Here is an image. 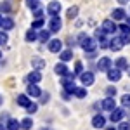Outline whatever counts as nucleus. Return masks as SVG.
Wrapping results in <instances>:
<instances>
[{"mask_svg": "<svg viewBox=\"0 0 130 130\" xmlns=\"http://www.w3.org/2000/svg\"><path fill=\"white\" fill-rule=\"evenodd\" d=\"M80 45H82V49L85 50V52H89V54H94V50L97 49V42L94 40V38H90V37H85L80 42Z\"/></svg>", "mask_w": 130, "mask_h": 130, "instance_id": "nucleus-1", "label": "nucleus"}, {"mask_svg": "<svg viewBox=\"0 0 130 130\" xmlns=\"http://www.w3.org/2000/svg\"><path fill=\"white\" fill-rule=\"evenodd\" d=\"M61 26H62V23H61L59 16H52L49 21V31L50 33H57L61 30Z\"/></svg>", "mask_w": 130, "mask_h": 130, "instance_id": "nucleus-2", "label": "nucleus"}, {"mask_svg": "<svg viewBox=\"0 0 130 130\" xmlns=\"http://www.w3.org/2000/svg\"><path fill=\"white\" fill-rule=\"evenodd\" d=\"M123 116H125V111L121 109V108H115V109L111 111V115H109V120L113 121V123H120Z\"/></svg>", "mask_w": 130, "mask_h": 130, "instance_id": "nucleus-3", "label": "nucleus"}, {"mask_svg": "<svg viewBox=\"0 0 130 130\" xmlns=\"http://www.w3.org/2000/svg\"><path fill=\"white\" fill-rule=\"evenodd\" d=\"M80 80H82V83L85 85V87H89V85H92L94 83V73H90V71H83L80 75Z\"/></svg>", "mask_w": 130, "mask_h": 130, "instance_id": "nucleus-4", "label": "nucleus"}, {"mask_svg": "<svg viewBox=\"0 0 130 130\" xmlns=\"http://www.w3.org/2000/svg\"><path fill=\"white\" fill-rule=\"evenodd\" d=\"M116 30H118V26L115 24L113 19H106L102 23V31H104V33H115Z\"/></svg>", "mask_w": 130, "mask_h": 130, "instance_id": "nucleus-5", "label": "nucleus"}, {"mask_svg": "<svg viewBox=\"0 0 130 130\" xmlns=\"http://www.w3.org/2000/svg\"><path fill=\"white\" fill-rule=\"evenodd\" d=\"M47 12H49L50 16H59V12H61V4L59 2H50L49 5H47Z\"/></svg>", "mask_w": 130, "mask_h": 130, "instance_id": "nucleus-6", "label": "nucleus"}, {"mask_svg": "<svg viewBox=\"0 0 130 130\" xmlns=\"http://www.w3.org/2000/svg\"><path fill=\"white\" fill-rule=\"evenodd\" d=\"M92 127H95V128H104V127H106V118H104L102 115H95V116L92 118Z\"/></svg>", "mask_w": 130, "mask_h": 130, "instance_id": "nucleus-7", "label": "nucleus"}, {"mask_svg": "<svg viewBox=\"0 0 130 130\" xmlns=\"http://www.w3.org/2000/svg\"><path fill=\"white\" fill-rule=\"evenodd\" d=\"M108 78H109V82H118L121 78V70H118V68H109L108 70Z\"/></svg>", "mask_w": 130, "mask_h": 130, "instance_id": "nucleus-8", "label": "nucleus"}, {"mask_svg": "<svg viewBox=\"0 0 130 130\" xmlns=\"http://www.w3.org/2000/svg\"><path fill=\"white\" fill-rule=\"evenodd\" d=\"M111 68V59L109 57H101L97 62V70L99 71H108Z\"/></svg>", "mask_w": 130, "mask_h": 130, "instance_id": "nucleus-9", "label": "nucleus"}, {"mask_svg": "<svg viewBox=\"0 0 130 130\" xmlns=\"http://www.w3.org/2000/svg\"><path fill=\"white\" fill-rule=\"evenodd\" d=\"M115 108H116L115 97H106V99L102 101V109H106V111H113Z\"/></svg>", "mask_w": 130, "mask_h": 130, "instance_id": "nucleus-10", "label": "nucleus"}, {"mask_svg": "<svg viewBox=\"0 0 130 130\" xmlns=\"http://www.w3.org/2000/svg\"><path fill=\"white\" fill-rule=\"evenodd\" d=\"M62 49V42L57 40V38H54V40H49V50L50 52H61Z\"/></svg>", "mask_w": 130, "mask_h": 130, "instance_id": "nucleus-11", "label": "nucleus"}, {"mask_svg": "<svg viewBox=\"0 0 130 130\" xmlns=\"http://www.w3.org/2000/svg\"><path fill=\"white\" fill-rule=\"evenodd\" d=\"M40 94H42V90L38 89L37 83H30L28 85V95L30 97H40Z\"/></svg>", "mask_w": 130, "mask_h": 130, "instance_id": "nucleus-12", "label": "nucleus"}, {"mask_svg": "<svg viewBox=\"0 0 130 130\" xmlns=\"http://www.w3.org/2000/svg\"><path fill=\"white\" fill-rule=\"evenodd\" d=\"M109 49L115 50V52H118V50L123 49V42H121V38H111L109 40Z\"/></svg>", "mask_w": 130, "mask_h": 130, "instance_id": "nucleus-13", "label": "nucleus"}, {"mask_svg": "<svg viewBox=\"0 0 130 130\" xmlns=\"http://www.w3.org/2000/svg\"><path fill=\"white\" fill-rule=\"evenodd\" d=\"M40 80H42V73L38 70L31 71L30 75H28V82H30V83H38Z\"/></svg>", "mask_w": 130, "mask_h": 130, "instance_id": "nucleus-14", "label": "nucleus"}, {"mask_svg": "<svg viewBox=\"0 0 130 130\" xmlns=\"http://www.w3.org/2000/svg\"><path fill=\"white\" fill-rule=\"evenodd\" d=\"M5 128H7V130H19L21 128V123L18 120H14V118H9V120H7V125H5Z\"/></svg>", "mask_w": 130, "mask_h": 130, "instance_id": "nucleus-15", "label": "nucleus"}, {"mask_svg": "<svg viewBox=\"0 0 130 130\" xmlns=\"http://www.w3.org/2000/svg\"><path fill=\"white\" fill-rule=\"evenodd\" d=\"M31 66H33L35 70H42V68H45V61L40 59V57H33V59H31Z\"/></svg>", "mask_w": 130, "mask_h": 130, "instance_id": "nucleus-16", "label": "nucleus"}, {"mask_svg": "<svg viewBox=\"0 0 130 130\" xmlns=\"http://www.w3.org/2000/svg\"><path fill=\"white\" fill-rule=\"evenodd\" d=\"M54 71H56L59 76H64V75L68 73V68H66V64H64V62H59V64H56Z\"/></svg>", "mask_w": 130, "mask_h": 130, "instance_id": "nucleus-17", "label": "nucleus"}, {"mask_svg": "<svg viewBox=\"0 0 130 130\" xmlns=\"http://www.w3.org/2000/svg\"><path fill=\"white\" fill-rule=\"evenodd\" d=\"M73 95H76L78 99H83V97H87V89H83V87H75Z\"/></svg>", "mask_w": 130, "mask_h": 130, "instance_id": "nucleus-18", "label": "nucleus"}, {"mask_svg": "<svg viewBox=\"0 0 130 130\" xmlns=\"http://www.w3.org/2000/svg\"><path fill=\"white\" fill-rule=\"evenodd\" d=\"M16 101H18V104H19V106H23V108H26V106L30 104V97H28V95H24V94H19Z\"/></svg>", "mask_w": 130, "mask_h": 130, "instance_id": "nucleus-19", "label": "nucleus"}, {"mask_svg": "<svg viewBox=\"0 0 130 130\" xmlns=\"http://www.w3.org/2000/svg\"><path fill=\"white\" fill-rule=\"evenodd\" d=\"M111 16H113V19H115V21H121V19H125V10H123V9H115Z\"/></svg>", "mask_w": 130, "mask_h": 130, "instance_id": "nucleus-20", "label": "nucleus"}, {"mask_svg": "<svg viewBox=\"0 0 130 130\" xmlns=\"http://www.w3.org/2000/svg\"><path fill=\"white\" fill-rule=\"evenodd\" d=\"M59 57H61V61H62V62H68V61L73 59V52H71V50H62Z\"/></svg>", "mask_w": 130, "mask_h": 130, "instance_id": "nucleus-21", "label": "nucleus"}, {"mask_svg": "<svg viewBox=\"0 0 130 130\" xmlns=\"http://www.w3.org/2000/svg\"><path fill=\"white\" fill-rule=\"evenodd\" d=\"M38 40L40 42H49L50 40V31L49 30H42L38 33Z\"/></svg>", "mask_w": 130, "mask_h": 130, "instance_id": "nucleus-22", "label": "nucleus"}, {"mask_svg": "<svg viewBox=\"0 0 130 130\" xmlns=\"http://www.w3.org/2000/svg\"><path fill=\"white\" fill-rule=\"evenodd\" d=\"M37 38H38V33L33 30V28L28 30V33H26V42H35Z\"/></svg>", "mask_w": 130, "mask_h": 130, "instance_id": "nucleus-23", "label": "nucleus"}, {"mask_svg": "<svg viewBox=\"0 0 130 130\" xmlns=\"http://www.w3.org/2000/svg\"><path fill=\"white\" fill-rule=\"evenodd\" d=\"M31 127H33V121H31V118H24V120L21 121V128H23V130H30Z\"/></svg>", "mask_w": 130, "mask_h": 130, "instance_id": "nucleus-24", "label": "nucleus"}, {"mask_svg": "<svg viewBox=\"0 0 130 130\" xmlns=\"http://www.w3.org/2000/svg\"><path fill=\"white\" fill-rule=\"evenodd\" d=\"M127 66H128L127 59H125V57H120V59L116 61V66H115V68H118V70H125Z\"/></svg>", "mask_w": 130, "mask_h": 130, "instance_id": "nucleus-25", "label": "nucleus"}, {"mask_svg": "<svg viewBox=\"0 0 130 130\" xmlns=\"http://www.w3.org/2000/svg\"><path fill=\"white\" fill-rule=\"evenodd\" d=\"M45 24V21H43V18H40V19H35L33 23H31V28L33 30H38V28H42Z\"/></svg>", "mask_w": 130, "mask_h": 130, "instance_id": "nucleus-26", "label": "nucleus"}, {"mask_svg": "<svg viewBox=\"0 0 130 130\" xmlns=\"http://www.w3.org/2000/svg\"><path fill=\"white\" fill-rule=\"evenodd\" d=\"M97 40H99V43H97V45H99L101 49H106V47H109V40L106 38V35H104V37H101V38H97Z\"/></svg>", "mask_w": 130, "mask_h": 130, "instance_id": "nucleus-27", "label": "nucleus"}, {"mask_svg": "<svg viewBox=\"0 0 130 130\" xmlns=\"http://www.w3.org/2000/svg\"><path fill=\"white\" fill-rule=\"evenodd\" d=\"M76 14H78V7H76V5H73V7L68 9V18H70V19L76 18Z\"/></svg>", "mask_w": 130, "mask_h": 130, "instance_id": "nucleus-28", "label": "nucleus"}, {"mask_svg": "<svg viewBox=\"0 0 130 130\" xmlns=\"http://www.w3.org/2000/svg\"><path fill=\"white\" fill-rule=\"evenodd\" d=\"M37 108H38V106H37L35 102H31V101H30V104L26 106V111H28L30 115H33V113H37Z\"/></svg>", "mask_w": 130, "mask_h": 130, "instance_id": "nucleus-29", "label": "nucleus"}, {"mask_svg": "<svg viewBox=\"0 0 130 130\" xmlns=\"http://www.w3.org/2000/svg\"><path fill=\"white\" fill-rule=\"evenodd\" d=\"M7 40H9V37H7V33L2 30L0 31V45H5L7 43Z\"/></svg>", "mask_w": 130, "mask_h": 130, "instance_id": "nucleus-30", "label": "nucleus"}, {"mask_svg": "<svg viewBox=\"0 0 130 130\" xmlns=\"http://www.w3.org/2000/svg\"><path fill=\"white\" fill-rule=\"evenodd\" d=\"M121 104H123L125 108H130V94H125V95L121 97Z\"/></svg>", "mask_w": 130, "mask_h": 130, "instance_id": "nucleus-31", "label": "nucleus"}, {"mask_svg": "<svg viewBox=\"0 0 130 130\" xmlns=\"http://www.w3.org/2000/svg\"><path fill=\"white\" fill-rule=\"evenodd\" d=\"M26 4H28V7H30L31 10L38 9V0H26Z\"/></svg>", "mask_w": 130, "mask_h": 130, "instance_id": "nucleus-32", "label": "nucleus"}, {"mask_svg": "<svg viewBox=\"0 0 130 130\" xmlns=\"http://www.w3.org/2000/svg\"><path fill=\"white\" fill-rule=\"evenodd\" d=\"M83 73V66H82V62L78 61L76 64H75V75H82Z\"/></svg>", "mask_w": 130, "mask_h": 130, "instance_id": "nucleus-33", "label": "nucleus"}, {"mask_svg": "<svg viewBox=\"0 0 130 130\" xmlns=\"http://www.w3.org/2000/svg\"><path fill=\"white\" fill-rule=\"evenodd\" d=\"M120 38H121V42H123V45H128L130 43V33H123Z\"/></svg>", "mask_w": 130, "mask_h": 130, "instance_id": "nucleus-34", "label": "nucleus"}, {"mask_svg": "<svg viewBox=\"0 0 130 130\" xmlns=\"http://www.w3.org/2000/svg\"><path fill=\"white\" fill-rule=\"evenodd\" d=\"M118 130H130V123H128V121H120Z\"/></svg>", "mask_w": 130, "mask_h": 130, "instance_id": "nucleus-35", "label": "nucleus"}, {"mask_svg": "<svg viewBox=\"0 0 130 130\" xmlns=\"http://www.w3.org/2000/svg\"><path fill=\"white\" fill-rule=\"evenodd\" d=\"M106 94H108V97H115V95H116V89H115V87H108Z\"/></svg>", "mask_w": 130, "mask_h": 130, "instance_id": "nucleus-36", "label": "nucleus"}, {"mask_svg": "<svg viewBox=\"0 0 130 130\" xmlns=\"http://www.w3.org/2000/svg\"><path fill=\"white\" fill-rule=\"evenodd\" d=\"M118 30L121 31V33H130V26L125 23V24H121V26H118Z\"/></svg>", "mask_w": 130, "mask_h": 130, "instance_id": "nucleus-37", "label": "nucleus"}, {"mask_svg": "<svg viewBox=\"0 0 130 130\" xmlns=\"http://www.w3.org/2000/svg\"><path fill=\"white\" fill-rule=\"evenodd\" d=\"M40 95H42L40 101L43 102V104H45V102H49V94H40Z\"/></svg>", "mask_w": 130, "mask_h": 130, "instance_id": "nucleus-38", "label": "nucleus"}, {"mask_svg": "<svg viewBox=\"0 0 130 130\" xmlns=\"http://www.w3.org/2000/svg\"><path fill=\"white\" fill-rule=\"evenodd\" d=\"M42 16H43V12H42L40 9H35V18H37V19H40Z\"/></svg>", "mask_w": 130, "mask_h": 130, "instance_id": "nucleus-39", "label": "nucleus"}, {"mask_svg": "<svg viewBox=\"0 0 130 130\" xmlns=\"http://www.w3.org/2000/svg\"><path fill=\"white\" fill-rule=\"evenodd\" d=\"M0 10H5V12H7V10H9V5H7V4H0Z\"/></svg>", "mask_w": 130, "mask_h": 130, "instance_id": "nucleus-40", "label": "nucleus"}, {"mask_svg": "<svg viewBox=\"0 0 130 130\" xmlns=\"http://www.w3.org/2000/svg\"><path fill=\"white\" fill-rule=\"evenodd\" d=\"M125 71H127V75H128V76H130V64H128V66H127V68H125Z\"/></svg>", "mask_w": 130, "mask_h": 130, "instance_id": "nucleus-41", "label": "nucleus"}, {"mask_svg": "<svg viewBox=\"0 0 130 130\" xmlns=\"http://www.w3.org/2000/svg\"><path fill=\"white\" fill-rule=\"evenodd\" d=\"M0 130H5V127H4V125H0Z\"/></svg>", "mask_w": 130, "mask_h": 130, "instance_id": "nucleus-42", "label": "nucleus"}, {"mask_svg": "<svg viewBox=\"0 0 130 130\" xmlns=\"http://www.w3.org/2000/svg\"><path fill=\"white\" fill-rule=\"evenodd\" d=\"M108 130H115V127H108Z\"/></svg>", "mask_w": 130, "mask_h": 130, "instance_id": "nucleus-43", "label": "nucleus"}, {"mask_svg": "<svg viewBox=\"0 0 130 130\" xmlns=\"http://www.w3.org/2000/svg\"><path fill=\"white\" fill-rule=\"evenodd\" d=\"M127 24H128V26H130V18H128V19H127Z\"/></svg>", "mask_w": 130, "mask_h": 130, "instance_id": "nucleus-44", "label": "nucleus"}, {"mask_svg": "<svg viewBox=\"0 0 130 130\" xmlns=\"http://www.w3.org/2000/svg\"><path fill=\"white\" fill-rule=\"evenodd\" d=\"M40 130H50V128H45V127H43V128H40Z\"/></svg>", "mask_w": 130, "mask_h": 130, "instance_id": "nucleus-45", "label": "nucleus"}, {"mask_svg": "<svg viewBox=\"0 0 130 130\" xmlns=\"http://www.w3.org/2000/svg\"><path fill=\"white\" fill-rule=\"evenodd\" d=\"M123 2H127V0H120V4H123Z\"/></svg>", "mask_w": 130, "mask_h": 130, "instance_id": "nucleus-46", "label": "nucleus"}, {"mask_svg": "<svg viewBox=\"0 0 130 130\" xmlns=\"http://www.w3.org/2000/svg\"><path fill=\"white\" fill-rule=\"evenodd\" d=\"M0 104H2V97H0Z\"/></svg>", "mask_w": 130, "mask_h": 130, "instance_id": "nucleus-47", "label": "nucleus"}, {"mask_svg": "<svg viewBox=\"0 0 130 130\" xmlns=\"http://www.w3.org/2000/svg\"><path fill=\"white\" fill-rule=\"evenodd\" d=\"M0 57H2V52H0Z\"/></svg>", "mask_w": 130, "mask_h": 130, "instance_id": "nucleus-48", "label": "nucleus"}]
</instances>
